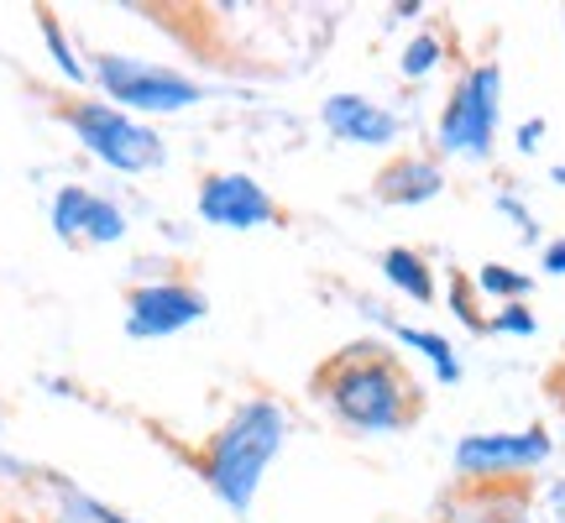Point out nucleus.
Returning <instances> with one entry per match:
<instances>
[{"mask_svg":"<svg viewBox=\"0 0 565 523\" xmlns=\"http://www.w3.org/2000/svg\"><path fill=\"white\" fill-rule=\"evenodd\" d=\"M435 63H440V42H435V38L408 42V53H404V74H408V79H419V74H429Z\"/></svg>","mask_w":565,"mask_h":523,"instance_id":"obj_16","label":"nucleus"},{"mask_svg":"<svg viewBox=\"0 0 565 523\" xmlns=\"http://www.w3.org/2000/svg\"><path fill=\"white\" fill-rule=\"evenodd\" d=\"M487 324H492V330H513V335H534V314H529V309H519V303H513V309H503L498 320H487Z\"/></svg>","mask_w":565,"mask_h":523,"instance_id":"obj_19","label":"nucleus"},{"mask_svg":"<svg viewBox=\"0 0 565 523\" xmlns=\"http://www.w3.org/2000/svg\"><path fill=\"white\" fill-rule=\"evenodd\" d=\"M200 215L210 225H273L278 221V204L267 200V189L246 173H210L200 189Z\"/></svg>","mask_w":565,"mask_h":523,"instance_id":"obj_6","label":"nucleus"},{"mask_svg":"<svg viewBox=\"0 0 565 523\" xmlns=\"http://www.w3.org/2000/svg\"><path fill=\"white\" fill-rule=\"evenodd\" d=\"M545 267H550V273H565V242H555L545 252Z\"/></svg>","mask_w":565,"mask_h":523,"instance_id":"obj_21","label":"nucleus"},{"mask_svg":"<svg viewBox=\"0 0 565 523\" xmlns=\"http://www.w3.org/2000/svg\"><path fill=\"white\" fill-rule=\"evenodd\" d=\"M383 273H387V282H398L408 299H419V303H429L435 299V278H429V267H424V257H414V252H387L383 257Z\"/></svg>","mask_w":565,"mask_h":523,"instance_id":"obj_11","label":"nucleus"},{"mask_svg":"<svg viewBox=\"0 0 565 523\" xmlns=\"http://www.w3.org/2000/svg\"><path fill=\"white\" fill-rule=\"evenodd\" d=\"M324 126L335 131L341 141H362V147H383V141L398 137V121L387 116L383 105L362 100V95H330L324 100Z\"/></svg>","mask_w":565,"mask_h":523,"instance_id":"obj_9","label":"nucleus"},{"mask_svg":"<svg viewBox=\"0 0 565 523\" xmlns=\"http://www.w3.org/2000/svg\"><path fill=\"white\" fill-rule=\"evenodd\" d=\"M126 236V215L116 210V204H105L95 200V210H89V231H84V242H121Z\"/></svg>","mask_w":565,"mask_h":523,"instance_id":"obj_14","label":"nucleus"},{"mask_svg":"<svg viewBox=\"0 0 565 523\" xmlns=\"http://www.w3.org/2000/svg\"><path fill=\"white\" fill-rule=\"evenodd\" d=\"M498 63H477L440 116V147L445 152H466V158H487L492 152V131H498Z\"/></svg>","mask_w":565,"mask_h":523,"instance_id":"obj_4","label":"nucleus"},{"mask_svg":"<svg viewBox=\"0 0 565 523\" xmlns=\"http://www.w3.org/2000/svg\"><path fill=\"white\" fill-rule=\"evenodd\" d=\"M398 341L414 345V351H424V356L435 362V377H440V383H456V377H461V366H456V351H450V345H445L435 330H408V324H398Z\"/></svg>","mask_w":565,"mask_h":523,"instance_id":"obj_13","label":"nucleus"},{"mask_svg":"<svg viewBox=\"0 0 565 523\" xmlns=\"http://www.w3.org/2000/svg\"><path fill=\"white\" fill-rule=\"evenodd\" d=\"M324 383H330L335 414L356 429H398L408 419V377L377 345H356L335 356Z\"/></svg>","mask_w":565,"mask_h":523,"instance_id":"obj_2","label":"nucleus"},{"mask_svg":"<svg viewBox=\"0 0 565 523\" xmlns=\"http://www.w3.org/2000/svg\"><path fill=\"white\" fill-rule=\"evenodd\" d=\"M550 456L545 429H524V435H471L456 445V466L471 477H498V471H524Z\"/></svg>","mask_w":565,"mask_h":523,"instance_id":"obj_8","label":"nucleus"},{"mask_svg":"<svg viewBox=\"0 0 565 523\" xmlns=\"http://www.w3.org/2000/svg\"><path fill=\"white\" fill-rule=\"evenodd\" d=\"M42 32H47V42H53V58H58V68L68 74V79H84V68H79V58L68 53V42H63V32H58V21L42 11Z\"/></svg>","mask_w":565,"mask_h":523,"instance_id":"obj_17","label":"nucleus"},{"mask_svg":"<svg viewBox=\"0 0 565 523\" xmlns=\"http://www.w3.org/2000/svg\"><path fill=\"white\" fill-rule=\"evenodd\" d=\"M204 320V299L183 282H152V288H137L131 293V314H126V330L137 341H158V335H173L183 324Z\"/></svg>","mask_w":565,"mask_h":523,"instance_id":"obj_7","label":"nucleus"},{"mask_svg":"<svg viewBox=\"0 0 565 523\" xmlns=\"http://www.w3.org/2000/svg\"><path fill=\"white\" fill-rule=\"evenodd\" d=\"M95 79L116 95L121 105H137V110H189V105L204 100V89L173 74V68H158V63H137V58H100L95 63Z\"/></svg>","mask_w":565,"mask_h":523,"instance_id":"obj_5","label":"nucleus"},{"mask_svg":"<svg viewBox=\"0 0 565 523\" xmlns=\"http://www.w3.org/2000/svg\"><path fill=\"white\" fill-rule=\"evenodd\" d=\"M68 513H79L84 523H126V519H116L110 508H100V503H89V498H79V492H68Z\"/></svg>","mask_w":565,"mask_h":523,"instance_id":"obj_18","label":"nucleus"},{"mask_svg":"<svg viewBox=\"0 0 565 523\" xmlns=\"http://www.w3.org/2000/svg\"><path fill=\"white\" fill-rule=\"evenodd\" d=\"M440 168L435 162H424V158H404V162H393L383 179H377V200L387 204H424V200H435L440 194Z\"/></svg>","mask_w":565,"mask_h":523,"instance_id":"obj_10","label":"nucleus"},{"mask_svg":"<svg viewBox=\"0 0 565 523\" xmlns=\"http://www.w3.org/2000/svg\"><path fill=\"white\" fill-rule=\"evenodd\" d=\"M63 116H68V126L79 131V141L95 158L110 162V168H121V173H152V168H162V158H168L158 131H147L141 121L121 116L116 105L74 100Z\"/></svg>","mask_w":565,"mask_h":523,"instance_id":"obj_3","label":"nucleus"},{"mask_svg":"<svg viewBox=\"0 0 565 523\" xmlns=\"http://www.w3.org/2000/svg\"><path fill=\"white\" fill-rule=\"evenodd\" d=\"M278 445H282V408L278 403H246L204 450V482L215 487L236 513H246L252 498H257L267 461L278 456Z\"/></svg>","mask_w":565,"mask_h":523,"instance_id":"obj_1","label":"nucleus"},{"mask_svg":"<svg viewBox=\"0 0 565 523\" xmlns=\"http://www.w3.org/2000/svg\"><path fill=\"white\" fill-rule=\"evenodd\" d=\"M540 137H545V121H524V131H519V147H524V152H534V147H540Z\"/></svg>","mask_w":565,"mask_h":523,"instance_id":"obj_20","label":"nucleus"},{"mask_svg":"<svg viewBox=\"0 0 565 523\" xmlns=\"http://www.w3.org/2000/svg\"><path fill=\"white\" fill-rule=\"evenodd\" d=\"M487 288V293H498V299H519V293H529V278L524 273H513V267H482V278H477Z\"/></svg>","mask_w":565,"mask_h":523,"instance_id":"obj_15","label":"nucleus"},{"mask_svg":"<svg viewBox=\"0 0 565 523\" xmlns=\"http://www.w3.org/2000/svg\"><path fill=\"white\" fill-rule=\"evenodd\" d=\"M89 210H95V194H89V189H58V200H53V231H58L63 242H84Z\"/></svg>","mask_w":565,"mask_h":523,"instance_id":"obj_12","label":"nucleus"}]
</instances>
